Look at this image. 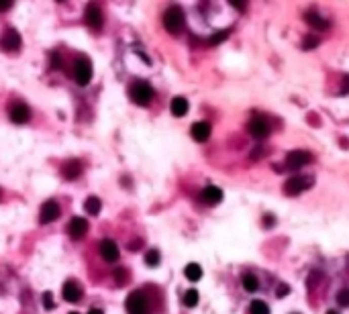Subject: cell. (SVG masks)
Segmentation results:
<instances>
[{"label": "cell", "mask_w": 349, "mask_h": 314, "mask_svg": "<svg viewBox=\"0 0 349 314\" xmlns=\"http://www.w3.org/2000/svg\"><path fill=\"white\" fill-rule=\"evenodd\" d=\"M153 98V90L147 82H135L131 86V100L139 106H147Z\"/></svg>", "instance_id": "1"}, {"label": "cell", "mask_w": 349, "mask_h": 314, "mask_svg": "<svg viewBox=\"0 0 349 314\" xmlns=\"http://www.w3.org/2000/svg\"><path fill=\"white\" fill-rule=\"evenodd\" d=\"M313 184H315V178H313V176H292V178L286 180L284 192L290 194V196H296V194H300V192L313 188Z\"/></svg>", "instance_id": "2"}, {"label": "cell", "mask_w": 349, "mask_h": 314, "mask_svg": "<svg viewBox=\"0 0 349 314\" xmlns=\"http://www.w3.org/2000/svg\"><path fill=\"white\" fill-rule=\"evenodd\" d=\"M125 308L129 314H149V304L141 292H131L125 302Z\"/></svg>", "instance_id": "3"}, {"label": "cell", "mask_w": 349, "mask_h": 314, "mask_svg": "<svg viewBox=\"0 0 349 314\" xmlns=\"http://www.w3.org/2000/svg\"><path fill=\"white\" fill-rule=\"evenodd\" d=\"M164 27L170 31V33H178L182 27H184V13L180 7H170L166 13H164Z\"/></svg>", "instance_id": "4"}, {"label": "cell", "mask_w": 349, "mask_h": 314, "mask_svg": "<svg viewBox=\"0 0 349 314\" xmlns=\"http://www.w3.org/2000/svg\"><path fill=\"white\" fill-rule=\"evenodd\" d=\"M311 162H313V155L308 151L296 149V151H290L286 157V170H300Z\"/></svg>", "instance_id": "5"}, {"label": "cell", "mask_w": 349, "mask_h": 314, "mask_svg": "<svg viewBox=\"0 0 349 314\" xmlns=\"http://www.w3.org/2000/svg\"><path fill=\"white\" fill-rule=\"evenodd\" d=\"M74 75H76V82H78L80 86H86V84L92 80V63H90V59L80 57V59L76 61Z\"/></svg>", "instance_id": "6"}, {"label": "cell", "mask_w": 349, "mask_h": 314, "mask_svg": "<svg viewBox=\"0 0 349 314\" xmlns=\"http://www.w3.org/2000/svg\"><path fill=\"white\" fill-rule=\"evenodd\" d=\"M0 47L5 51H15L21 47V35L15 31V29H7L0 37Z\"/></svg>", "instance_id": "7"}, {"label": "cell", "mask_w": 349, "mask_h": 314, "mask_svg": "<svg viewBox=\"0 0 349 314\" xmlns=\"http://www.w3.org/2000/svg\"><path fill=\"white\" fill-rule=\"evenodd\" d=\"M104 23V17H102V11L100 7H96L94 3H90L86 7V25L92 27V29H100Z\"/></svg>", "instance_id": "8"}, {"label": "cell", "mask_w": 349, "mask_h": 314, "mask_svg": "<svg viewBox=\"0 0 349 314\" xmlns=\"http://www.w3.org/2000/svg\"><path fill=\"white\" fill-rule=\"evenodd\" d=\"M247 131H249V135H251L253 139H263V137L269 135V125H267L263 119L257 116V119H251V121H249Z\"/></svg>", "instance_id": "9"}, {"label": "cell", "mask_w": 349, "mask_h": 314, "mask_svg": "<svg viewBox=\"0 0 349 314\" xmlns=\"http://www.w3.org/2000/svg\"><path fill=\"white\" fill-rule=\"evenodd\" d=\"M57 216H59V204H57L55 200H47V202L41 206L39 220H41L43 224H49V222H53Z\"/></svg>", "instance_id": "10"}, {"label": "cell", "mask_w": 349, "mask_h": 314, "mask_svg": "<svg viewBox=\"0 0 349 314\" xmlns=\"http://www.w3.org/2000/svg\"><path fill=\"white\" fill-rule=\"evenodd\" d=\"M67 228H69V237H72V239H82L84 234L88 232V220L76 216V218H72V222H69Z\"/></svg>", "instance_id": "11"}, {"label": "cell", "mask_w": 349, "mask_h": 314, "mask_svg": "<svg viewBox=\"0 0 349 314\" xmlns=\"http://www.w3.org/2000/svg\"><path fill=\"white\" fill-rule=\"evenodd\" d=\"M61 294H63V300H65V302H72V304H74V302H78V300L82 298V288H80L76 282L69 280V282L63 284Z\"/></svg>", "instance_id": "12"}, {"label": "cell", "mask_w": 349, "mask_h": 314, "mask_svg": "<svg viewBox=\"0 0 349 314\" xmlns=\"http://www.w3.org/2000/svg\"><path fill=\"white\" fill-rule=\"evenodd\" d=\"M190 133H192V139L194 141H198V143H204L208 137H211V125L208 123H194L192 125V129H190Z\"/></svg>", "instance_id": "13"}, {"label": "cell", "mask_w": 349, "mask_h": 314, "mask_svg": "<svg viewBox=\"0 0 349 314\" xmlns=\"http://www.w3.org/2000/svg\"><path fill=\"white\" fill-rule=\"evenodd\" d=\"M100 255L106 259V261H117L119 259V247H117V243L114 241H110V239H104L102 243H100Z\"/></svg>", "instance_id": "14"}, {"label": "cell", "mask_w": 349, "mask_h": 314, "mask_svg": "<svg viewBox=\"0 0 349 314\" xmlns=\"http://www.w3.org/2000/svg\"><path fill=\"white\" fill-rule=\"evenodd\" d=\"M221 200H223V190H221V188H217V186H208V188H204V190H202V202L215 206V204H219Z\"/></svg>", "instance_id": "15"}, {"label": "cell", "mask_w": 349, "mask_h": 314, "mask_svg": "<svg viewBox=\"0 0 349 314\" xmlns=\"http://www.w3.org/2000/svg\"><path fill=\"white\" fill-rule=\"evenodd\" d=\"M29 119H31V110H29L27 104H17V106L11 108V121H13V123L23 125V123H27Z\"/></svg>", "instance_id": "16"}, {"label": "cell", "mask_w": 349, "mask_h": 314, "mask_svg": "<svg viewBox=\"0 0 349 314\" xmlns=\"http://www.w3.org/2000/svg\"><path fill=\"white\" fill-rule=\"evenodd\" d=\"M304 21H306L311 27H315V29H327V27H329V23H327L319 13H313V11H308V13L304 15Z\"/></svg>", "instance_id": "17"}, {"label": "cell", "mask_w": 349, "mask_h": 314, "mask_svg": "<svg viewBox=\"0 0 349 314\" xmlns=\"http://www.w3.org/2000/svg\"><path fill=\"white\" fill-rule=\"evenodd\" d=\"M186 112H188V100L182 98V96L174 98V100H172V114H174V116H184Z\"/></svg>", "instance_id": "18"}, {"label": "cell", "mask_w": 349, "mask_h": 314, "mask_svg": "<svg viewBox=\"0 0 349 314\" xmlns=\"http://www.w3.org/2000/svg\"><path fill=\"white\" fill-rule=\"evenodd\" d=\"M80 172H82L80 162H69V164L63 166V176H65L67 180H76V178L80 176Z\"/></svg>", "instance_id": "19"}, {"label": "cell", "mask_w": 349, "mask_h": 314, "mask_svg": "<svg viewBox=\"0 0 349 314\" xmlns=\"http://www.w3.org/2000/svg\"><path fill=\"white\" fill-rule=\"evenodd\" d=\"M184 273H186V278H188L190 282H198V280L202 278V267H200L198 263H188L186 269H184Z\"/></svg>", "instance_id": "20"}, {"label": "cell", "mask_w": 349, "mask_h": 314, "mask_svg": "<svg viewBox=\"0 0 349 314\" xmlns=\"http://www.w3.org/2000/svg\"><path fill=\"white\" fill-rule=\"evenodd\" d=\"M100 208H102V202H100L96 196L86 198V202H84V210H86L88 214H98V212H100Z\"/></svg>", "instance_id": "21"}, {"label": "cell", "mask_w": 349, "mask_h": 314, "mask_svg": "<svg viewBox=\"0 0 349 314\" xmlns=\"http://www.w3.org/2000/svg\"><path fill=\"white\" fill-rule=\"evenodd\" d=\"M249 314H269V308L263 300H253L249 304Z\"/></svg>", "instance_id": "22"}, {"label": "cell", "mask_w": 349, "mask_h": 314, "mask_svg": "<svg viewBox=\"0 0 349 314\" xmlns=\"http://www.w3.org/2000/svg\"><path fill=\"white\" fill-rule=\"evenodd\" d=\"M241 280H243V288H245L247 292H255L257 286H259V282H257V278H255L253 273H245Z\"/></svg>", "instance_id": "23"}, {"label": "cell", "mask_w": 349, "mask_h": 314, "mask_svg": "<svg viewBox=\"0 0 349 314\" xmlns=\"http://www.w3.org/2000/svg\"><path fill=\"white\" fill-rule=\"evenodd\" d=\"M229 37V29H223V31H215L213 35H211V39H208V43L211 45H217V43H223L225 39Z\"/></svg>", "instance_id": "24"}, {"label": "cell", "mask_w": 349, "mask_h": 314, "mask_svg": "<svg viewBox=\"0 0 349 314\" xmlns=\"http://www.w3.org/2000/svg\"><path fill=\"white\" fill-rule=\"evenodd\" d=\"M184 304L190 306V308H194V306L198 304V292H196V290H188V292L184 294Z\"/></svg>", "instance_id": "25"}, {"label": "cell", "mask_w": 349, "mask_h": 314, "mask_svg": "<svg viewBox=\"0 0 349 314\" xmlns=\"http://www.w3.org/2000/svg\"><path fill=\"white\" fill-rule=\"evenodd\" d=\"M145 263H147L149 267H156V265L160 263V251H156V249L147 251V255H145Z\"/></svg>", "instance_id": "26"}, {"label": "cell", "mask_w": 349, "mask_h": 314, "mask_svg": "<svg viewBox=\"0 0 349 314\" xmlns=\"http://www.w3.org/2000/svg\"><path fill=\"white\" fill-rule=\"evenodd\" d=\"M317 45H319V37H315V35H306L304 37V43H302L304 49H315Z\"/></svg>", "instance_id": "27"}, {"label": "cell", "mask_w": 349, "mask_h": 314, "mask_svg": "<svg viewBox=\"0 0 349 314\" xmlns=\"http://www.w3.org/2000/svg\"><path fill=\"white\" fill-rule=\"evenodd\" d=\"M337 304L339 306H349V290H341L337 294Z\"/></svg>", "instance_id": "28"}, {"label": "cell", "mask_w": 349, "mask_h": 314, "mask_svg": "<svg viewBox=\"0 0 349 314\" xmlns=\"http://www.w3.org/2000/svg\"><path fill=\"white\" fill-rule=\"evenodd\" d=\"M43 306L47 308V310H51L55 304H53V296H51V292H45L43 294Z\"/></svg>", "instance_id": "29"}, {"label": "cell", "mask_w": 349, "mask_h": 314, "mask_svg": "<svg viewBox=\"0 0 349 314\" xmlns=\"http://www.w3.org/2000/svg\"><path fill=\"white\" fill-rule=\"evenodd\" d=\"M114 276H117V284H119V286H123V284L127 282V271H125V269H117Z\"/></svg>", "instance_id": "30"}, {"label": "cell", "mask_w": 349, "mask_h": 314, "mask_svg": "<svg viewBox=\"0 0 349 314\" xmlns=\"http://www.w3.org/2000/svg\"><path fill=\"white\" fill-rule=\"evenodd\" d=\"M288 292H290V288H288V286H280V288H278V296H280V298L288 296Z\"/></svg>", "instance_id": "31"}, {"label": "cell", "mask_w": 349, "mask_h": 314, "mask_svg": "<svg viewBox=\"0 0 349 314\" xmlns=\"http://www.w3.org/2000/svg\"><path fill=\"white\" fill-rule=\"evenodd\" d=\"M9 9H13V3H11V0H7V3H3V0H0V13H3V11H9Z\"/></svg>", "instance_id": "32"}, {"label": "cell", "mask_w": 349, "mask_h": 314, "mask_svg": "<svg viewBox=\"0 0 349 314\" xmlns=\"http://www.w3.org/2000/svg\"><path fill=\"white\" fill-rule=\"evenodd\" d=\"M231 7H237V9H241V11L245 9V5H241V3H235V0H233V3H231Z\"/></svg>", "instance_id": "33"}, {"label": "cell", "mask_w": 349, "mask_h": 314, "mask_svg": "<svg viewBox=\"0 0 349 314\" xmlns=\"http://www.w3.org/2000/svg\"><path fill=\"white\" fill-rule=\"evenodd\" d=\"M88 314H102V310H100V308H92Z\"/></svg>", "instance_id": "34"}, {"label": "cell", "mask_w": 349, "mask_h": 314, "mask_svg": "<svg viewBox=\"0 0 349 314\" xmlns=\"http://www.w3.org/2000/svg\"><path fill=\"white\" fill-rule=\"evenodd\" d=\"M327 314H339L337 310H327Z\"/></svg>", "instance_id": "35"}, {"label": "cell", "mask_w": 349, "mask_h": 314, "mask_svg": "<svg viewBox=\"0 0 349 314\" xmlns=\"http://www.w3.org/2000/svg\"><path fill=\"white\" fill-rule=\"evenodd\" d=\"M69 314H78V312H69Z\"/></svg>", "instance_id": "36"}]
</instances>
